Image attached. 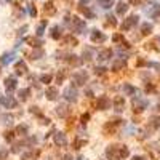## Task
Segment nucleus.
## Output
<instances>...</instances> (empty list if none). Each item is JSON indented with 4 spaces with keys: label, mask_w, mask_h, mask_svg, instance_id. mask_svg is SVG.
<instances>
[{
    "label": "nucleus",
    "mask_w": 160,
    "mask_h": 160,
    "mask_svg": "<svg viewBox=\"0 0 160 160\" xmlns=\"http://www.w3.org/2000/svg\"><path fill=\"white\" fill-rule=\"evenodd\" d=\"M106 155L109 160H119V158H125L128 157V149L125 146H110L106 150Z\"/></svg>",
    "instance_id": "nucleus-1"
},
{
    "label": "nucleus",
    "mask_w": 160,
    "mask_h": 160,
    "mask_svg": "<svg viewBox=\"0 0 160 160\" xmlns=\"http://www.w3.org/2000/svg\"><path fill=\"white\" fill-rule=\"evenodd\" d=\"M16 104H18V102H16L15 98H11V96H3V98H0V106H3L5 109H15Z\"/></svg>",
    "instance_id": "nucleus-2"
},
{
    "label": "nucleus",
    "mask_w": 160,
    "mask_h": 160,
    "mask_svg": "<svg viewBox=\"0 0 160 160\" xmlns=\"http://www.w3.org/2000/svg\"><path fill=\"white\" fill-rule=\"evenodd\" d=\"M77 96H79V93H77V90H75L74 87H67L64 90V98L67 101H71V102L77 101Z\"/></svg>",
    "instance_id": "nucleus-3"
},
{
    "label": "nucleus",
    "mask_w": 160,
    "mask_h": 160,
    "mask_svg": "<svg viewBox=\"0 0 160 160\" xmlns=\"http://www.w3.org/2000/svg\"><path fill=\"white\" fill-rule=\"evenodd\" d=\"M136 23H138V16L133 15V16H130V18H127V19H125V23L122 24V29H123V31H128L130 27H133Z\"/></svg>",
    "instance_id": "nucleus-4"
},
{
    "label": "nucleus",
    "mask_w": 160,
    "mask_h": 160,
    "mask_svg": "<svg viewBox=\"0 0 160 160\" xmlns=\"http://www.w3.org/2000/svg\"><path fill=\"white\" fill-rule=\"evenodd\" d=\"M106 40V35L99 32V31H91V42H96V43H101V42H104Z\"/></svg>",
    "instance_id": "nucleus-5"
},
{
    "label": "nucleus",
    "mask_w": 160,
    "mask_h": 160,
    "mask_svg": "<svg viewBox=\"0 0 160 160\" xmlns=\"http://www.w3.org/2000/svg\"><path fill=\"white\" fill-rule=\"evenodd\" d=\"M146 104H147V102H146V101H143V99H138V98H135V99H133V109H135L136 112L144 110Z\"/></svg>",
    "instance_id": "nucleus-6"
},
{
    "label": "nucleus",
    "mask_w": 160,
    "mask_h": 160,
    "mask_svg": "<svg viewBox=\"0 0 160 160\" xmlns=\"http://www.w3.org/2000/svg\"><path fill=\"white\" fill-rule=\"evenodd\" d=\"M15 88H16V79L11 75V77H8V79L5 80V90H6V91H13Z\"/></svg>",
    "instance_id": "nucleus-7"
},
{
    "label": "nucleus",
    "mask_w": 160,
    "mask_h": 160,
    "mask_svg": "<svg viewBox=\"0 0 160 160\" xmlns=\"http://www.w3.org/2000/svg\"><path fill=\"white\" fill-rule=\"evenodd\" d=\"M87 72H80V74H75L74 75V82L77 83V85H83V83L87 82Z\"/></svg>",
    "instance_id": "nucleus-8"
},
{
    "label": "nucleus",
    "mask_w": 160,
    "mask_h": 160,
    "mask_svg": "<svg viewBox=\"0 0 160 160\" xmlns=\"http://www.w3.org/2000/svg\"><path fill=\"white\" fill-rule=\"evenodd\" d=\"M54 143L58 144V146H64V144H66V135L58 133V135L54 136Z\"/></svg>",
    "instance_id": "nucleus-9"
},
{
    "label": "nucleus",
    "mask_w": 160,
    "mask_h": 160,
    "mask_svg": "<svg viewBox=\"0 0 160 160\" xmlns=\"http://www.w3.org/2000/svg\"><path fill=\"white\" fill-rule=\"evenodd\" d=\"M109 106H110V102H109L107 98H101V99L98 101V107H99V109H107Z\"/></svg>",
    "instance_id": "nucleus-10"
},
{
    "label": "nucleus",
    "mask_w": 160,
    "mask_h": 160,
    "mask_svg": "<svg viewBox=\"0 0 160 160\" xmlns=\"http://www.w3.org/2000/svg\"><path fill=\"white\" fill-rule=\"evenodd\" d=\"M112 56V51L110 50H102L101 53H99V61H106V59H109Z\"/></svg>",
    "instance_id": "nucleus-11"
},
{
    "label": "nucleus",
    "mask_w": 160,
    "mask_h": 160,
    "mask_svg": "<svg viewBox=\"0 0 160 160\" xmlns=\"http://www.w3.org/2000/svg\"><path fill=\"white\" fill-rule=\"evenodd\" d=\"M15 59V53H6L3 54V58H2V64H8V63H11Z\"/></svg>",
    "instance_id": "nucleus-12"
},
{
    "label": "nucleus",
    "mask_w": 160,
    "mask_h": 160,
    "mask_svg": "<svg viewBox=\"0 0 160 160\" xmlns=\"http://www.w3.org/2000/svg\"><path fill=\"white\" fill-rule=\"evenodd\" d=\"M128 10V5L127 3H119L117 5V15H125Z\"/></svg>",
    "instance_id": "nucleus-13"
},
{
    "label": "nucleus",
    "mask_w": 160,
    "mask_h": 160,
    "mask_svg": "<svg viewBox=\"0 0 160 160\" xmlns=\"http://www.w3.org/2000/svg\"><path fill=\"white\" fill-rule=\"evenodd\" d=\"M123 106H125L123 98H120V96H119V98L115 99V107H117L115 110H119V112H120V110H123Z\"/></svg>",
    "instance_id": "nucleus-14"
},
{
    "label": "nucleus",
    "mask_w": 160,
    "mask_h": 160,
    "mask_svg": "<svg viewBox=\"0 0 160 160\" xmlns=\"http://www.w3.org/2000/svg\"><path fill=\"white\" fill-rule=\"evenodd\" d=\"M98 3L102 8H110L112 5H114V0H98Z\"/></svg>",
    "instance_id": "nucleus-15"
},
{
    "label": "nucleus",
    "mask_w": 160,
    "mask_h": 160,
    "mask_svg": "<svg viewBox=\"0 0 160 160\" xmlns=\"http://www.w3.org/2000/svg\"><path fill=\"white\" fill-rule=\"evenodd\" d=\"M141 32H143L144 35H147V34H150L152 32V24H143V27H141Z\"/></svg>",
    "instance_id": "nucleus-16"
},
{
    "label": "nucleus",
    "mask_w": 160,
    "mask_h": 160,
    "mask_svg": "<svg viewBox=\"0 0 160 160\" xmlns=\"http://www.w3.org/2000/svg\"><path fill=\"white\" fill-rule=\"evenodd\" d=\"M123 91L127 93V95H135V93H136V90L131 85H128V83H125V85H123Z\"/></svg>",
    "instance_id": "nucleus-17"
},
{
    "label": "nucleus",
    "mask_w": 160,
    "mask_h": 160,
    "mask_svg": "<svg viewBox=\"0 0 160 160\" xmlns=\"http://www.w3.org/2000/svg\"><path fill=\"white\" fill-rule=\"evenodd\" d=\"M46 95H48V99H56V98H58V96H56V95H58V91L53 90V88H48Z\"/></svg>",
    "instance_id": "nucleus-18"
},
{
    "label": "nucleus",
    "mask_w": 160,
    "mask_h": 160,
    "mask_svg": "<svg viewBox=\"0 0 160 160\" xmlns=\"http://www.w3.org/2000/svg\"><path fill=\"white\" fill-rule=\"evenodd\" d=\"M150 127H152V128H158L160 127V119L158 117H152V119H150Z\"/></svg>",
    "instance_id": "nucleus-19"
},
{
    "label": "nucleus",
    "mask_w": 160,
    "mask_h": 160,
    "mask_svg": "<svg viewBox=\"0 0 160 160\" xmlns=\"http://www.w3.org/2000/svg\"><path fill=\"white\" fill-rule=\"evenodd\" d=\"M16 69H18V72H19V74H24V71H26V64H24L23 61H19V63L16 64Z\"/></svg>",
    "instance_id": "nucleus-20"
},
{
    "label": "nucleus",
    "mask_w": 160,
    "mask_h": 160,
    "mask_svg": "<svg viewBox=\"0 0 160 160\" xmlns=\"http://www.w3.org/2000/svg\"><path fill=\"white\" fill-rule=\"evenodd\" d=\"M51 37L53 39H59V27H53L51 29Z\"/></svg>",
    "instance_id": "nucleus-21"
},
{
    "label": "nucleus",
    "mask_w": 160,
    "mask_h": 160,
    "mask_svg": "<svg viewBox=\"0 0 160 160\" xmlns=\"http://www.w3.org/2000/svg\"><path fill=\"white\" fill-rule=\"evenodd\" d=\"M125 66V61H115L114 63V71H119V69H122Z\"/></svg>",
    "instance_id": "nucleus-22"
},
{
    "label": "nucleus",
    "mask_w": 160,
    "mask_h": 160,
    "mask_svg": "<svg viewBox=\"0 0 160 160\" xmlns=\"http://www.w3.org/2000/svg\"><path fill=\"white\" fill-rule=\"evenodd\" d=\"M45 26H46V23L43 21V23H42L39 27H37V35H42V34H43V29H45Z\"/></svg>",
    "instance_id": "nucleus-23"
},
{
    "label": "nucleus",
    "mask_w": 160,
    "mask_h": 160,
    "mask_svg": "<svg viewBox=\"0 0 160 160\" xmlns=\"http://www.w3.org/2000/svg\"><path fill=\"white\" fill-rule=\"evenodd\" d=\"M19 95H21V98H23V99H26L27 96H29V90H23V91L19 93Z\"/></svg>",
    "instance_id": "nucleus-24"
},
{
    "label": "nucleus",
    "mask_w": 160,
    "mask_h": 160,
    "mask_svg": "<svg viewBox=\"0 0 160 160\" xmlns=\"http://www.w3.org/2000/svg\"><path fill=\"white\" fill-rule=\"evenodd\" d=\"M42 80H43V82H46V83H48V82L51 80V77H50V75H43V77H42Z\"/></svg>",
    "instance_id": "nucleus-25"
},
{
    "label": "nucleus",
    "mask_w": 160,
    "mask_h": 160,
    "mask_svg": "<svg viewBox=\"0 0 160 160\" xmlns=\"http://www.w3.org/2000/svg\"><path fill=\"white\" fill-rule=\"evenodd\" d=\"M29 13H31V16H35V8L34 6H29Z\"/></svg>",
    "instance_id": "nucleus-26"
},
{
    "label": "nucleus",
    "mask_w": 160,
    "mask_h": 160,
    "mask_svg": "<svg viewBox=\"0 0 160 160\" xmlns=\"http://www.w3.org/2000/svg\"><path fill=\"white\" fill-rule=\"evenodd\" d=\"M6 157V150H0V158H5Z\"/></svg>",
    "instance_id": "nucleus-27"
},
{
    "label": "nucleus",
    "mask_w": 160,
    "mask_h": 160,
    "mask_svg": "<svg viewBox=\"0 0 160 160\" xmlns=\"http://www.w3.org/2000/svg\"><path fill=\"white\" fill-rule=\"evenodd\" d=\"M107 19H109V23H110V24H115V19H114V16H109Z\"/></svg>",
    "instance_id": "nucleus-28"
},
{
    "label": "nucleus",
    "mask_w": 160,
    "mask_h": 160,
    "mask_svg": "<svg viewBox=\"0 0 160 160\" xmlns=\"http://www.w3.org/2000/svg\"><path fill=\"white\" fill-rule=\"evenodd\" d=\"M133 160H146L144 157H133Z\"/></svg>",
    "instance_id": "nucleus-29"
},
{
    "label": "nucleus",
    "mask_w": 160,
    "mask_h": 160,
    "mask_svg": "<svg viewBox=\"0 0 160 160\" xmlns=\"http://www.w3.org/2000/svg\"><path fill=\"white\" fill-rule=\"evenodd\" d=\"M64 160H71V157L67 155V157H64Z\"/></svg>",
    "instance_id": "nucleus-30"
},
{
    "label": "nucleus",
    "mask_w": 160,
    "mask_h": 160,
    "mask_svg": "<svg viewBox=\"0 0 160 160\" xmlns=\"http://www.w3.org/2000/svg\"><path fill=\"white\" fill-rule=\"evenodd\" d=\"M0 2H2V3H6V2H8V0H0Z\"/></svg>",
    "instance_id": "nucleus-31"
},
{
    "label": "nucleus",
    "mask_w": 160,
    "mask_h": 160,
    "mask_svg": "<svg viewBox=\"0 0 160 160\" xmlns=\"http://www.w3.org/2000/svg\"><path fill=\"white\" fill-rule=\"evenodd\" d=\"M158 107H160V104H158Z\"/></svg>",
    "instance_id": "nucleus-32"
}]
</instances>
